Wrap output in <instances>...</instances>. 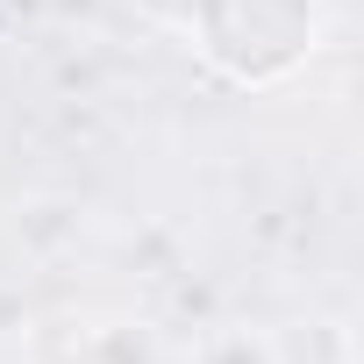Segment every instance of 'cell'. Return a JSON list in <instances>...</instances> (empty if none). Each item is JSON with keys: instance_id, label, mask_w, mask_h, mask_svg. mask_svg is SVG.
I'll return each mask as SVG.
<instances>
[{"instance_id": "1", "label": "cell", "mask_w": 364, "mask_h": 364, "mask_svg": "<svg viewBox=\"0 0 364 364\" xmlns=\"http://www.w3.org/2000/svg\"><path fill=\"white\" fill-rule=\"evenodd\" d=\"M193 50L236 93H272L321 50V0H193Z\"/></svg>"}, {"instance_id": "2", "label": "cell", "mask_w": 364, "mask_h": 364, "mask_svg": "<svg viewBox=\"0 0 364 364\" xmlns=\"http://www.w3.org/2000/svg\"><path fill=\"white\" fill-rule=\"evenodd\" d=\"M65 364H164V350H157V328L150 321L93 314V321L72 328V357Z\"/></svg>"}, {"instance_id": "3", "label": "cell", "mask_w": 364, "mask_h": 364, "mask_svg": "<svg viewBox=\"0 0 364 364\" xmlns=\"http://www.w3.org/2000/svg\"><path fill=\"white\" fill-rule=\"evenodd\" d=\"M193 364H286V350H279L264 328L229 321V328H208V336L193 343Z\"/></svg>"}]
</instances>
